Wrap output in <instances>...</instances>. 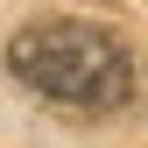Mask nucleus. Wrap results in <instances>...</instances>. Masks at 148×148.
<instances>
[{"instance_id": "obj_1", "label": "nucleus", "mask_w": 148, "mask_h": 148, "mask_svg": "<svg viewBox=\"0 0 148 148\" xmlns=\"http://www.w3.org/2000/svg\"><path fill=\"white\" fill-rule=\"evenodd\" d=\"M7 71L28 92L57 106H85V113H113L134 99V57L120 49V35L92 21H28L7 42Z\"/></svg>"}]
</instances>
